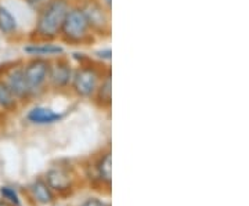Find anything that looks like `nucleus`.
Wrapping results in <instances>:
<instances>
[{
    "mask_svg": "<svg viewBox=\"0 0 249 206\" xmlns=\"http://www.w3.org/2000/svg\"><path fill=\"white\" fill-rule=\"evenodd\" d=\"M0 206H7L6 204H3V202H0Z\"/></svg>",
    "mask_w": 249,
    "mask_h": 206,
    "instance_id": "19",
    "label": "nucleus"
},
{
    "mask_svg": "<svg viewBox=\"0 0 249 206\" xmlns=\"http://www.w3.org/2000/svg\"><path fill=\"white\" fill-rule=\"evenodd\" d=\"M72 69L71 67L64 61H58L54 64V67H50V72H49V79L52 81L54 86L57 87H64L67 86L70 81L72 79Z\"/></svg>",
    "mask_w": 249,
    "mask_h": 206,
    "instance_id": "6",
    "label": "nucleus"
},
{
    "mask_svg": "<svg viewBox=\"0 0 249 206\" xmlns=\"http://www.w3.org/2000/svg\"><path fill=\"white\" fill-rule=\"evenodd\" d=\"M1 194H3V197H6L7 199H10L14 205H19V201H18L17 194L14 192V189H11L10 187H3V189H1Z\"/></svg>",
    "mask_w": 249,
    "mask_h": 206,
    "instance_id": "16",
    "label": "nucleus"
},
{
    "mask_svg": "<svg viewBox=\"0 0 249 206\" xmlns=\"http://www.w3.org/2000/svg\"><path fill=\"white\" fill-rule=\"evenodd\" d=\"M90 25L82 9H70L62 22L61 34L65 40L82 43L89 37Z\"/></svg>",
    "mask_w": 249,
    "mask_h": 206,
    "instance_id": "2",
    "label": "nucleus"
},
{
    "mask_svg": "<svg viewBox=\"0 0 249 206\" xmlns=\"http://www.w3.org/2000/svg\"><path fill=\"white\" fill-rule=\"evenodd\" d=\"M0 107L4 109H11L16 107V97L6 85V82L0 81Z\"/></svg>",
    "mask_w": 249,
    "mask_h": 206,
    "instance_id": "13",
    "label": "nucleus"
},
{
    "mask_svg": "<svg viewBox=\"0 0 249 206\" xmlns=\"http://www.w3.org/2000/svg\"><path fill=\"white\" fill-rule=\"evenodd\" d=\"M98 172L101 174V177L107 181H111V177H112V156L111 154H107L100 163H98Z\"/></svg>",
    "mask_w": 249,
    "mask_h": 206,
    "instance_id": "15",
    "label": "nucleus"
},
{
    "mask_svg": "<svg viewBox=\"0 0 249 206\" xmlns=\"http://www.w3.org/2000/svg\"><path fill=\"white\" fill-rule=\"evenodd\" d=\"M85 17L89 22L90 28H96V29H103L104 25L107 24V18H106V13L100 6L90 3L85 9L82 10Z\"/></svg>",
    "mask_w": 249,
    "mask_h": 206,
    "instance_id": "8",
    "label": "nucleus"
},
{
    "mask_svg": "<svg viewBox=\"0 0 249 206\" xmlns=\"http://www.w3.org/2000/svg\"><path fill=\"white\" fill-rule=\"evenodd\" d=\"M32 192H34L36 199L39 202H42V204H47V202L52 201L50 189H49V187L46 186L43 181H36V183H34L32 184Z\"/></svg>",
    "mask_w": 249,
    "mask_h": 206,
    "instance_id": "14",
    "label": "nucleus"
},
{
    "mask_svg": "<svg viewBox=\"0 0 249 206\" xmlns=\"http://www.w3.org/2000/svg\"><path fill=\"white\" fill-rule=\"evenodd\" d=\"M28 119L32 123H36V125H50V123H54V122L60 120L61 115L55 114V112H53L49 108L36 107L28 114Z\"/></svg>",
    "mask_w": 249,
    "mask_h": 206,
    "instance_id": "7",
    "label": "nucleus"
},
{
    "mask_svg": "<svg viewBox=\"0 0 249 206\" xmlns=\"http://www.w3.org/2000/svg\"><path fill=\"white\" fill-rule=\"evenodd\" d=\"M0 31L4 35H13L17 31V19L3 6H0Z\"/></svg>",
    "mask_w": 249,
    "mask_h": 206,
    "instance_id": "11",
    "label": "nucleus"
},
{
    "mask_svg": "<svg viewBox=\"0 0 249 206\" xmlns=\"http://www.w3.org/2000/svg\"><path fill=\"white\" fill-rule=\"evenodd\" d=\"M49 72H50V64L46 60H34L27 67H24L25 79L32 94L42 90V87L45 86V83L49 79Z\"/></svg>",
    "mask_w": 249,
    "mask_h": 206,
    "instance_id": "3",
    "label": "nucleus"
},
{
    "mask_svg": "<svg viewBox=\"0 0 249 206\" xmlns=\"http://www.w3.org/2000/svg\"><path fill=\"white\" fill-rule=\"evenodd\" d=\"M6 85L17 99H28L32 94L25 79L24 68H13L6 75Z\"/></svg>",
    "mask_w": 249,
    "mask_h": 206,
    "instance_id": "5",
    "label": "nucleus"
},
{
    "mask_svg": "<svg viewBox=\"0 0 249 206\" xmlns=\"http://www.w3.org/2000/svg\"><path fill=\"white\" fill-rule=\"evenodd\" d=\"M98 100L103 105H109L111 100H112V81H111V75L108 73L107 76L103 79L101 85L97 87Z\"/></svg>",
    "mask_w": 249,
    "mask_h": 206,
    "instance_id": "12",
    "label": "nucleus"
},
{
    "mask_svg": "<svg viewBox=\"0 0 249 206\" xmlns=\"http://www.w3.org/2000/svg\"><path fill=\"white\" fill-rule=\"evenodd\" d=\"M24 52L29 55H37V57H45V55H58L64 53V49L58 45L52 43H32L24 49Z\"/></svg>",
    "mask_w": 249,
    "mask_h": 206,
    "instance_id": "9",
    "label": "nucleus"
},
{
    "mask_svg": "<svg viewBox=\"0 0 249 206\" xmlns=\"http://www.w3.org/2000/svg\"><path fill=\"white\" fill-rule=\"evenodd\" d=\"M70 10L67 0H52L40 11L36 24V34L40 39H54L61 32L65 16Z\"/></svg>",
    "mask_w": 249,
    "mask_h": 206,
    "instance_id": "1",
    "label": "nucleus"
},
{
    "mask_svg": "<svg viewBox=\"0 0 249 206\" xmlns=\"http://www.w3.org/2000/svg\"><path fill=\"white\" fill-rule=\"evenodd\" d=\"M73 87L83 97H90L98 87V73L94 68L83 67L73 73Z\"/></svg>",
    "mask_w": 249,
    "mask_h": 206,
    "instance_id": "4",
    "label": "nucleus"
},
{
    "mask_svg": "<svg viewBox=\"0 0 249 206\" xmlns=\"http://www.w3.org/2000/svg\"><path fill=\"white\" fill-rule=\"evenodd\" d=\"M47 181H49V186L55 189H68L70 184H71L70 176H68L64 171H60V169L49 172V174H47Z\"/></svg>",
    "mask_w": 249,
    "mask_h": 206,
    "instance_id": "10",
    "label": "nucleus"
},
{
    "mask_svg": "<svg viewBox=\"0 0 249 206\" xmlns=\"http://www.w3.org/2000/svg\"><path fill=\"white\" fill-rule=\"evenodd\" d=\"M82 206H108L107 204H104V202H101V201H98V199H88L85 204Z\"/></svg>",
    "mask_w": 249,
    "mask_h": 206,
    "instance_id": "17",
    "label": "nucleus"
},
{
    "mask_svg": "<svg viewBox=\"0 0 249 206\" xmlns=\"http://www.w3.org/2000/svg\"><path fill=\"white\" fill-rule=\"evenodd\" d=\"M104 1V4L107 6L108 9H111V0H103Z\"/></svg>",
    "mask_w": 249,
    "mask_h": 206,
    "instance_id": "18",
    "label": "nucleus"
}]
</instances>
